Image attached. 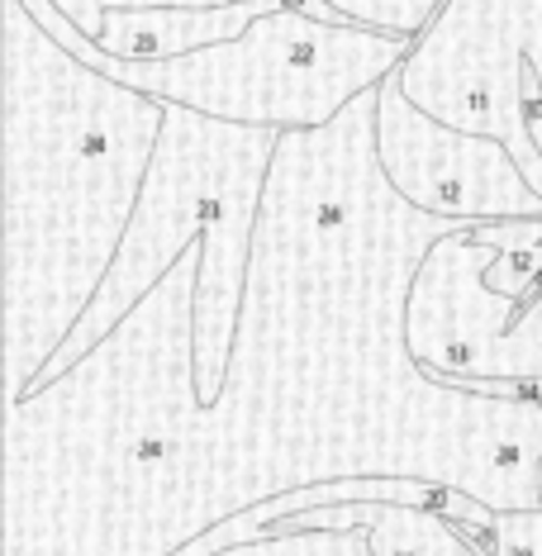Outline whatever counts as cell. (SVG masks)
<instances>
[{
	"label": "cell",
	"mask_w": 542,
	"mask_h": 556,
	"mask_svg": "<svg viewBox=\"0 0 542 556\" xmlns=\"http://www.w3.org/2000/svg\"><path fill=\"white\" fill-rule=\"evenodd\" d=\"M371 143L381 181L419 210L448 224H509L542 219V195L519 157L486 134H466L419 110L400 86V72L376 86Z\"/></svg>",
	"instance_id": "1"
},
{
	"label": "cell",
	"mask_w": 542,
	"mask_h": 556,
	"mask_svg": "<svg viewBox=\"0 0 542 556\" xmlns=\"http://www.w3.org/2000/svg\"><path fill=\"white\" fill-rule=\"evenodd\" d=\"M291 0H186V5H100L96 43L124 62H162L200 53L214 43H234L252 20Z\"/></svg>",
	"instance_id": "2"
},
{
	"label": "cell",
	"mask_w": 542,
	"mask_h": 556,
	"mask_svg": "<svg viewBox=\"0 0 542 556\" xmlns=\"http://www.w3.org/2000/svg\"><path fill=\"white\" fill-rule=\"evenodd\" d=\"M538 404H542V400H538Z\"/></svg>",
	"instance_id": "3"
}]
</instances>
